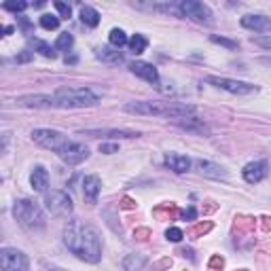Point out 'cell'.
<instances>
[{
    "instance_id": "obj_14",
    "label": "cell",
    "mask_w": 271,
    "mask_h": 271,
    "mask_svg": "<svg viewBox=\"0 0 271 271\" xmlns=\"http://www.w3.org/2000/svg\"><path fill=\"white\" fill-rule=\"evenodd\" d=\"M78 134L89 136V138H138V136H142L140 132L132 130H83Z\"/></svg>"
},
{
    "instance_id": "obj_7",
    "label": "cell",
    "mask_w": 271,
    "mask_h": 271,
    "mask_svg": "<svg viewBox=\"0 0 271 271\" xmlns=\"http://www.w3.org/2000/svg\"><path fill=\"white\" fill-rule=\"evenodd\" d=\"M208 83L224 89L233 96H252V94H258V87L252 85V83H244V80H233V78H224V76H208Z\"/></svg>"
},
{
    "instance_id": "obj_20",
    "label": "cell",
    "mask_w": 271,
    "mask_h": 271,
    "mask_svg": "<svg viewBox=\"0 0 271 271\" xmlns=\"http://www.w3.org/2000/svg\"><path fill=\"white\" fill-rule=\"evenodd\" d=\"M96 58L104 62L108 66H119L123 64V53L119 49H110V47H98L96 49Z\"/></svg>"
},
{
    "instance_id": "obj_25",
    "label": "cell",
    "mask_w": 271,
    "mask_h": 271,
    "mask_svg": "<svg viewBox=\"0 0 271 271\" xmlns=\"http://www.w3.org/2000/svg\"><path fill=\"white\" fill-rule=\"evenodd\" d=\"M30 47L34 49V51H38L42 58H56V47H51L49 42H44V40H40V38H30Z\"/></svg>"
},
{
    "instance_id": "obj_40",
    "label": "cell",
    "mask_w": 271,
    "mask_h": 271,
    "mask_svg": "<svg viewBox=\"0 0 271 271\" xmlns=\"http://www.w3.org/2000/svg\"><path fill=\"white\" fill-rule=\"evenodd\" d=\"M148 233H150L148 229H136V231H134V238H136V240H146Z\"/></svg>"
},
{
    "instance_id": "obj_30",
    "label": "cell",
    "mask_w": 271,
    "mask_h": 271,
    "mask_svg": "<svg viewBox=\"0 0 271 271\" xmlns=\"http://www.w3.org/2000/svg\"><path fill=\"white\" fill-rule=\"evenodd\" d=\"M40 26L44 30H58L60 28V17L58 15H40Z\"/></svg>"
},
{
    "instance_id": "obj_27",
    "label": "cell",
    "mask_w": 271,
    "mask_h": 271,
    "mask_svg": "<svg viewBox=\"0 0 271 271\" xmlns=\"http://www.w3.org/2000/svg\"><path fill=\"white\" fill-rule=\"evenodd\" d=\"M108 40H110V44H112V47H116V49H121V47H125V44L130 42L128 34H125L121 28H112L110 34H108Z\"/></svg>"
},
{
    "instance_id": "obj_48",
    "label": "cell",
    "mask_w": 271,
    "mask_h": 271,
    "mask_svg": "<svg viewBox=\"0 0 271 271\" xmlns=\"http://www.w3.org/2000/svg\"><path fill=\"white\" fill-rule=\"evenodd\" d=\"M242 271H248V269H242Z\"/></svg>"
},
{
    "instance_id": "obj_12",
    "label": "cell",
    "mask_w": 271,
    "mask_h": 271,
    "mask_svg": "<svg viewBox=\"0 0 271 271\" xmlns=\"http://www.w3.org/2000/svg\"><path fill=\"white\" fill-rule=\"evenodd\" d=\"M15 102H17V106H24V108H56V98L44 96V94L22 96V98H17Z\"/></svg>"
},
{
    "instance_id": "obj_11",
    "label": "cell",
    "mask_w": 271,
    "mask_h": 271,
    "mask_svg": "<svg viewBox=\"0 0 271 271\" xmlns=\"http://www.w3.org/2000/svg\"><path fill=\"white\" fill-rule=\"evenodd\" d=\"M267 174H269L267 161H250V164H246V166H244V170H242V176H244V180H246L248 184L260 182Z\"/></svg>"
},
{
    "instance_id": "obj_42",
    "label": "cell",
    "mask_w": 271,
    "mask_h": 271,
    "mask_svg": "<svg viewBox=\"0 0 271 271\" xmlns=\"http://www.w3.org/2000/svg\"><path fill=\"white\" fill-rule=\"evenodd\" d=\"M20 26H22L24 32H30V22L26 20V17H20Z\"/></svg>"
},
{
    "instance_id": "obj_18",
    "label": "cell",
    "mask_w": 271,
    "mask_h": 271,
    "mask_svg": "<svg viewBox=\"0 0 271 271\" xmlns=\"http://www.w3.org/2000/svg\"><path fill=\"white\" fill-rule=\"evenodd\" d=\"M164 164L172 170V172H176V174H184V172L191 170L193 166V161L184 157V155H178V152H168L166 159H164Z\"/></svg>"
},
{
    "instance_id": "obj_29",
    "label": "cell",
    "mask_w": 271,
    "mask_h": 271,
    "mask_svg": "<svg viewBox=\"0 0 271 271\" xmlns=\"http://www.w3.org/2000/svg\"><path fill=\"white\" fill-rule=\"evenodd\" d=\"M72 44H74V36H72L70 32H62L56 40V49L58 51H70Z\"/></svg>"
},
{
    "instance_id": "obj_37",
    "label": "cell",
    "mask_w": 271,
    "mask_h": 271,
    "mask_svg": "<svg viewBox=\"0 0 271 271\" xmlns=\"http://www.w3.org/2000/svg\"><path fill=\"white\" fill-rule=\"evenodd\" d=\"M252 42H254V44H258V47L271 49V38H263V36H252Z\"/></svg>"
},
{
    "instance_id": "obj_8",
    "label": "cell",
    "mask_w": 271,
    "mask_h": 271,
    "mask_svg": "<svg viewBox=\"0 0 271 271\" xmlns=\"http://www.w3.org/2000/svg\"><path fill=\"white\" fill-rule=\"evenodd\" d=\"M44 206H47V210L56 216H68L74 210L70 195L66 191H47L44 193Z\"/></svg>"
},
{
    "instance_id": "obj_16",
    "label": "cell",
    "mask_w": 271,
    "mask_h": 271,
    "mask_svg": "<svg viewBox=\"0 0 271 271\" xmlns=\"http://www.w3.org/2000/svg\"><path fill=\"white\" fill-rule=\"evenodd\" d=\"M240 24H242L246 30L271 32V17H267V15H244Z\"/></svg>"
},
{
    "instance_id": "obj_3",
    "label": "cell",
    "mask_w": 271,
    "mask_h": 271,
    "mask_svg": "<svg viewBox=\"0 0 271 271\" xmlns=\"http://www.w3.org/2000/svg\"><path fill=\"white\" fill-rule=\"evenodd\" d=\"M13 216H15V220L28 231H38V229H42L44 224H47L42 208L36 202H32V200L15 202L13 204Z\"/></svg>"
},
{
    "instance_id": "obj_39",
    "label": "cell",
    "mask_w": 271,
    "mask_h": 271,
    "mask_svg": "<svg viewBox=\"0 0 271 271\" xmlns=\"http://www.w3.org/2000/svg\"><path fill=\"white\" fill-rule=\"evenodd\" d=\"M32 60V51H22L20 56H17V64H26V62Z\"/></svg>"
},
{
    "instance_id": "obj_33",
    "label": "cell",
    "mask_w": 271,
    "mask_h": 271,
    "mask_svg": "<svg viewBox=\"0 0 271 271\" xmlns=\"http://www.w3.org/2000/svg\"><path fill=\"white\" fill-rule=\"evenodd\" d=\"M53 6L58 8V13H60V17H64V20H68V17L72 15V8H70V4H66V2H53Z\"/></svg>"
},
{
    "instance_id": "obj_43",
    "label": "cell",
    "mask_w": 271,
    "mask_h": 271,
    "mask_svg": "<svg viewBox=\"0 0 271 271\" xmlns=\"http://www.w3.org/2000/svg\"><path fill=\"white\" fill-rule=\"evenodd\" d=\"M136 204L130 200V197H125V200H123V204H121V208H134Z\"/></svg>"
},
{
    "instance_id": "obj_21",
    "label": "cell",
    "mask_w": 271,
    "mask_h": 271,
    "mask_svg": "<svg viewBox=\"0 0 271 271\" xmlns=\"http://www.w3.org/2000/svg\"><path fill=\"white\" fill-rule=\"evenodd\" d=\"M178 128H182L186 132H197V134H208V128L202 119H197V116H180V119H172Z\"/></svg>"
},
{
    "instance_id": "obj_5",
    "label": "cell",
    "mask_w": 271,
    "mask_h": 271,
    "mask_svg": "<svg viewBox=\"0 0 271 271\" xmlns=\"http://www.w3.org/2000/svg\"><path fill=\"white\" fill-rule=\"evenodd\" d=\"M30 136H32V140L38 144V146L58 152V155L72 142V140H68V136H64V134L58 132V130H42L40 128V130H34Z\"/></svg>"
},
{
    "instance_id": "obj_47",
    "label": "cell",
    "mask_w": 271,
    "mask_h": 271,
    "mask_svg": "<svg viewBox=\"0 0 271 271\" xmlns=\"http://www.w3.org/2000/svg\"><path fill=\"white\" fill-rule=\"evenodd\" d=\"M49 271H64V269H58V267H51Z\"/></svg>"
},
{
    "instance_id": "obj_41",
    "label": "cell",
    "mask_w": 271,
    "mask_h": 271,
    "mask_svg": "<svg viewBox=\"0 0 271 271\" xmlns=\"http://www.w3.org/2000/svg\"><path fill=\"white\" fill-rule=\"evenodd\" d=\"M178 254H182V256H186V258L195 260V254H193V250H191V248H180V250H178Z\"/></svg>"
},
{
    "instance_id": "obj_13",
    "label": "cell",
    "mask_w": 271,
    "mask_h": 271,
    "mask_svg": "<svg viewBox=\"0 0 271 271\" xmlns=\"http://www.w3.org/2000/svg\"><path fill=\"white\" fill-rule=\"evenodd\" d=\"M195 170L200 172L202 176L206 178H212V180H224L227 178V170L218 164H212V161H206V159H197L195 161Z\"/></svg>"
},
{
    "instance_id": "obj_23",
    "label": "cell",
    "mask_w": 271,
    "mask_h": 271,
    "mask_svg": "<svg viewBox=\"0 0 271 271\" xmlns=\"http://www.w3.org/2000/svg\"><path fill=\"white\" fill-rule=\"evenodd\" d=\"M80 22L89 28H98L100 26V13L94 6H80Z\"/></svg>"
},
{
    "instance_id": "obj_10",
    "label": "cell",
    "mask_w": 271,
    "mask_h": 271,
    "mask_svg": "<svg viewBox=\"0 0 271 271\" xmlns=\"http://www.w3.org/2000/svg\"><path fill=\"white\" fill-rule=\"evenodd\" d=\"M58 157L64 161L66 166H78L89 157V148L85 146V144H80V142H70Z\"/></svg>"
},
{
    "instance_id": "obj_35",
    "label": "cell",
    "mask_w": 271,
    "mask_h": 271,
    "mask_svg": "<svg viewBox=\"0 0 271 271\" xmlns=\"http://www.w3.org/2000/svg\"><path fill=\"white\" fill-rule=\"evenodd\" d=\"M208 267H210L212 271H220V269L224 267V258H222L220 254H214V256L210 258V263H208Z\"/></svg>"
},
{
    "instance_id": "obj_15",
    "label": "cell",
    "mask_w": 271,
    "mask_h": 271,
    "mask_svg": "<svg viewBox=\"0 0 271 271\" xmlns=\"http://www.w3.org/2000/svg\"><path fill=\"white\" fill-rule=\"evenodd\" d=\"M130 72L144 78V80H148V83H152V85L159 83V72L152 64H148V62H134V64H130Z\"/></svg>"
},
{
    "instance_id": "obj_4",
    "label": "cell",
    "mask_w": 271,
    "mask_h": 271,
    "mask_svg": "<svg viewBox=\"0 0 271 271\" xmlns=\"http://www.w3.org/2000/svg\"><path fill=\"white\" fill-rule=\"evenodd\" d=\"M56 98V108H89L100 102V96L87 87L80 89H60L53 94Z\"/></svg>"
},
{
    "instance_id": "obj_38",
    "label": "cell",
    "mask_w": 271,
    "mask_h": 271,
    "mask_svg": "<svg viewBox=\"0 0 271 271\" xmlns=\"http://www.w3.org/2000/svg\"><path fill=\"white\" fill-rule=\"evenodd\" d=\"M182 218L184 220H195L197 218V210H195V208H186V210L182 212Z\"/></svg>"
},
{
    "instance_id": "obj_19",
    "label": "cell",
    "mask_w": 271,
    "mask_h": 271,
    "mask_svg": "<svg viewBox=\"0 0 271 271\" xmlns=\"http://www.w3.org/2000/svg\"><path fill=\"white\" fill-rule=\"evenodd\" d=\"M30 184L34 191L38 193H47V186H49V172L44 170L42 166H36L30 174Z\"/></svg>"
},
{
    "instance_id": "obj_31",
    "label": "cell",
    "mask_w": 271,
    "mask_h": 271,
    "mask_svg": "<svg viewBox=\"0 0 271 271\" xmlns=\"http://www.w3.org/2000/svg\"><path fill=\"white\" fill-rule=\"evenodd\" d=\"M210 40H212V42H216V44H222V47H227V49H238V47H240L238 40L224 38V36H216V34H212V36H210Z\"/></svg>"
},
{
    "instance_id": "obj_45",
    "label": "cell",
    "mask_w": 271,
    "mask_h": 271,
    "mask_svg": "<svg viewBox=\"0 0 271 271\" xmlns=\"http://www.w3.org/2000/svg\"><path fill=\"white\" fill-rule=\"evenodd\" d=\"M66 64H76V56H72V58H66Z\"/></svg>"
},
{
    "instance_id": "obj_17",
    "label": "cell",
    "mask_w": 271,
    "mask_h": 271,
    "mask_svg": "<svg viewBox=\"0 0 271 271\" xmlns=\"http://www.w3.org/2000/svg\"><path fill=\"white\" fill-rule=\"evenodd\" d=\"M102 191V180L98 176H85L83 178V197L87 204H98V197Z\"/></svg>"
},
{
    "instance_id": "obj_34",
    "label": "cell",
    "mask_w": 271,
    "mask_h": 271,
    "mask_svg": "<svg viewBox=\"0 0 271 271\" xmlns=\"http://www.w3.org/2000/svg\"><path fill=\"white\" fill-rule=\"evenodd\" d=\"M2 8H6V11H15V13H22L28 8V2H4Z\"/></svg>"
},
{
    "instance_id": "obj_1",
    "label": "cell",
    "mask_w": 271,
    "mask_h": 271,
    "mask_svg": "<svg viewBox=\"0 0 271 271\" xmlns=\"http://www.w3.org/2000/svg\"><path fill=\"white\" fill-rule=\"evenodd\" d=\"M62 240H64V246L72 254L85 260V263L96 265L102 260V238L92 224L80 220H70L64 227Z\"/></svg>"
},
{
    "instance_id": "obj_9",
    "label": "cell",
    "mask_w": 271,
    "mask_h": 271,
    "mask_svg": "<svg viewBox=\"0 0 271 271\" xmlns=\"http://www.w3.org/2000/svg\"><path fill=\"white\" fill-rule=\"evenodd\" d=\"M0 265H2V271H26L30 265V260L22 250L2 248L0 250Z\"/></svg>"
},
{
    "instance_id": "obj_36",
    "label": "cell",
    "mask_w": 271,
    "mask_h": 271,
    "mask_svg": "<svg viewBox=\"0 0 271 271\" xmlns=\"http://www.w3.org/2000/svg\"><path fill=\"white\" fill-rule=\"evenodd\" d=\"M100 152H104V155H112V152H119V144L104 142V144H100Z\"/></svg>"
},
{
    "instance_id": "obj_24",
    "label": "cell",
    "mask_w": 271,
    "mask_h": 271,
    "mask_svg": "<svg viewBox=\"0 0 271 271\" xmlns=\"http://www.w3.org/2000/svg\"><path fill=\"white\" fill-rule=\"evenodd\" d=\"M146 258L142 254H128L123 258V271H144Z\"/></svg>"
},
{
    "instance_id": "obj_28",
    "label": "cell",
    "mask_w": 271,
    "mask_h": 271,
    "mask_svg": "<svg viewBox=\"0 0 271 271\" xmlns=\"http://www.w3.org/2000/svg\"><path fill=\"white\" fill-rule=\"evenodd\" d=\"M212 227L214 224L208 220V222H197V224H193V227H188L186 229V236L188 238H193V240H197V238H202V236H206L208 231H212Z\"/></svg>"
},
{
    "instance_id": "obj_44",
    "label": "cell",
    "mask_w": 271,
    "mask_h": 271,
    "mask_svg": "<svg viewBox=\"0 0 271 271\" xmlns=\"http://www.w3.org/2000/svg\"><path fill=\"white\" fill-rule=\"evenodd\" d=\"M260 64H265V66H271V58H260Z\"/></svg>"
},
{
    "instance_id": "obj_32",
    "label": "cell",
    "mask_w": 271,
    "mask_h": 271,
    "mask_svg": "<svg viewBox=\"0 0 271 271\" xmlns=\"http://www.w3.org/2000/svg\"><path fill=\"white\" fill-rule=\"evenodd\" d=\"M184 238V233L180 231V229H176V227H170L168 231H166V240L168 242H180Z\"/></svg>"
},
{
    "instance_id": "obj_6",
    "label": "cell",
    "mask_w": 271,
    "mask_h": 271,
    "mask_svg": "<svg viewBox=\"0 0 271 271\" xmlns=\"http://www.w3.org/2000/svg\"><path fill=\"white\" fill-rule=\"evenodd\" d=\"M178 13L180 17L191 20L195 24H212V8L204 2H197V0H182V2H178Z\"/></svg>"
},
{
    "instance_id": "obj_2",
    "label": "cell",
    "mask_w": 271,
    "mask_h": 271,
    "mask_svg": "<svg viewBox=\"0 0 271 271\" xmlns=\"http://www.w3.org/2000/svg\"><path fill=\"white\" fill-rule=\"evenodd\" d=\"M125 112L146 114V116H168V119H180V116H193L195 106L180 102H159V100H140L128 102L123 106Z\"/></svg>"
},
{
    "instance_id": "obj_22",
    "label": "cell",
    "mask_w": 271,
    "mask_h": 271,
    "mask_svg": "<svg viewBox=\"0 0 271 271\" xmlns=\"http://www.w3.org/2000/svg\"><path fill=\"white\" fill-rule=\"evenodd\" d=\"M152 214L157 216V218H164V220H174V218H178V216H182V212L176 208V204H161V206H157L155 210H152Z\"/></svg>"
},
{
    "instance_id": "obj_26",
    "label": "cell",
    "mask_w": 271,
    "mask_h": 271,
    "mask_svg": "<svg viewBox=\"0 0 271 271\" xmlns=\"http://www.w3.org/2000/svg\"><path fill=\"white\" fill-rule=\"evenodd\" d=\"M128 44H130V51H132V53L140 56V53L146 51V47H148V38H146L144 34H134Z\"/></svg>"
},
{
    "instance_id": "obj_46",
    "label": "cell",
    "mask_w": 271,
    "mask_h": 271,
    "mask_svg": "<svg viewBox=\"0 0 271 271\" xmlns=\"http://www.w3.org/2000/svg\"><path fill=\"white\" fill-rule=\"evenodd\" d=\"M13 30H15V28H13V26H6V28H4V36H6V34H11Z\"/></svg>"
}]
</instances>
